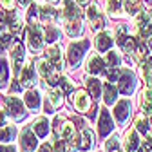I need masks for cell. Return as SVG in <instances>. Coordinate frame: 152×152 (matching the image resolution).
Instances as JSON below:
<instances>
[{
	"mask_svg": "<svg viewBox=\"0 0 152 152\" xmlns=\"http://www.w3.org/2000/svg\"><path fill=\"white\" fill-rule=\"evenodd\" d=\"M118 92H120V91L114 87L110 82L105 83V85H103V103H105L107 107L114 105V103H116V100H118Z\"/></svg>",
	"mask_w": 152,
	"mask_h": 152,
	"instance_id": "obj_24",
	"label": "cell"
},
{
	"mask_svg": "<svg viewBox=\"0 0 152 152\" xmlns=\"http://www.w3.org/2000/svg\"><path fill=\"white\" fill-rule=\"evenodd\" d=\"M36 15H38V7H36V6H31V7H29V24H31V22H38V20H36Z\"/></svg>",
	"mask_w": 152,
	"mask_h": 152,
	"instance_id": "obj_39",
	"label": "cell"
},
{
	"mask_svg": "<svg viewBox=\"0 0 152 152\" xmlns=\"http://www.w3.org/2000/svg\"><path fill=\"white\" fill-rule=\"evenodd\" d=\"M9 26V29H11V33H20L22 31V20H18V18H15V20L11 22V24H7Z\"/></svg>",
	"mask_w": 152,
	"mask_h": 152,
	"instance_id": "obj_37",
	"label": "cell"
},
{
	"mask_svg": "<svg viewBox=\"0 0 152 152\" xmlns=\"http://www.w3.org/2000/svg\"><path fill=\"white\" fill-rule=\"evenodd\" d=\"M0 83H2V80H0Z\"/></svg>",
	"mask_w": 152,
	"mask_h": 152,
	"instance_id": "obj_49",
	"label": "cell"
},
{
	"mask_svg": "<svg viewBox=\"0 0 152 152\" xmlns=\"http://www.w3.org/2000/svg\"><path fill=\"white\" fill-rule=\"evenodd\" d=\"M26 40H27V45L31 47L33 53H38L42 51V45L45 42V36H44V29L38 22H31L26 29Z\"/></svg>",
	"mask_w": 152,
	"mask_h": 152,
	"instance_id": "obj_2",
	"label": "cell"
},
{
	"mask_svg": "<svg viewBox=\"0 0 152 152\" xmlns=\"http://www.w3.org/2000/svg\"><path fill=\"white\" fill-rule=\"evenodd\" d=\"M0 80L2 82L9 80V67H7V62L4 58H0Z\"/></svg>",
	"mask_w": 152,
	"mask_h": 152,
	"instance_id": "obj_34",
	"label": "cell"
},
{
	"mask_svg": "<svg viewBox=\"0 0 152 152\" xmlns=\"http://www.w3.org/2000/svg\"><path fill=\"white\" fill-rule=\"evenodd\" d=\"M114 130V121L110 118V114L105 107L100 109V118H98V134L100 138H107L110 132Z\"/></svg>",
	"mask_w": 152,
	"mask_h": 152,
	"instance_id": "obj_8",
	"label": "cell"
},
{
	"mask_svg": "<svg viewBox=\"0 0 152 152\" xmlns=\"http://www.w3.org/2000/svg\"><path fill=\"white\" fill-rule=\"evenodd\" d=\"M105 152H120V140H118V136H110L105 141Z\"/></svg>",
	"mask_w": 152,
	"mask_h": 152,
	"instance_id": "obj_31",
	"label": "cell"
},
{
	"mask_svg": "<svg viewBox=\"0 0 152 152\" xmlns=\"http://www.w3.org/2000/svg\"><path fill=\"white\" fill-rule=\"evenodd\" d=\"M47 2H51V4H56V2H58V0H47Z\"/></svg>",
	"mask_w": 152,
	"mask_h": 152,
	"instance_id": "obj_47",
	"label": "cell"
},
{
	"mask_svg": "<svg viewBox=\"0 0 152 152\" xmlns=\"http://www.w3.org/2000/svg\"><path fill=\"white\" fill-rule=\"evenodd\" d=\"M85 16H87V20H89L92 31H98V29H102V27L105 26V18H103V15L100 13V9H98L96 4H91V6L87 7Z\"/></svg>",
	"mask_w": 152,
	"mask_h": 152,
	"instance_id": "obj_9",
	"label": "cell"
},
{
	"mask_svg": "<svg viewBox=\"0 0 152 152\" xmlns=\"http://www.w3.org/2000/svg\"><path fill=\"white\" fill-rule=\"evenodd\" d=\"M60 87H62L64 94H71L72 92V83H71V80L65 78V76H62V78H60Z\"/></svg>",
	"mask_w": 152,
	"mask_h": 152,
	"instance_id": "obj_35",
	"label": "cell"
},
{
	"mask_svg": "<svg viewBox=\"0 0 152 152\" xmlns=\"http://www.w3.org/2000/svg\"><path fill=\"white\" fill-rule=\"evenodd\" d=\"M0 2H2L4 9H13V6H15V0H0Z\"/></svg>",
	"mask_w": 152,
	"mask_h": 152,
	"instance_id": "obj_43",
	"label": "cell"
},
{
	"mask_svg": "<svg viewBox=\"0 0 152 152\" xmlns=\"http://www.w3.org/2000/svg\"><path fill=\"white\" fill-rule=\"evenodd\" d=\"M140 105H141V110L145 116H152V83H147L145 91L141 92Z\"/></svg>",
	"mask_w": 152,
	"mask_h": 152,
	"instance_id": "obj_17",
	"label": "cell"
},
{
	"mask_svg": "<svg viewBox=\"0 0 152 152\" xmlns=\"http://www.w3.org/2000/svg\"><path fill=\"white\" fill-rule=\"evenodd\" d=\"M87 72L89 74H92V76H98V74H102V72H105V69H107V64H105V60L102 58L100 54H92L91 58H89V62H87Z\"/></svg>",
	"mask_w": 152,
	"mask_h": 152,
	"instance_id": "obj_15",
	"label": "cell"
},
{
	"mask_svg": "<svg viewBox=\"0 0 152 152\" xmlns=\"http://www.w3.org/2000/svg\"><path fill=\"white\" fill-rule=\"evenodd\" d=\"M89 2V0H76V4H80V6H85Z\"/></svg>",
	"mask_w": 152,
	"mask_h": 152,
	"instance_id": "obj_46",
	"label": "cell"
},
{
	"mask_svg": "<svg viewBox=\"0 0 152 152\" xmlns=\"http://www.w3.org/2000/svg\"><path fill=\"white\" fill-rule=\"evenodd\" d=\"M0 152H16V150H15L13 145H9V143L4 145V143H2V145H0Z\"/></svg>",
	"mask_w": 152,
	"mask_h": 152,
	"instance_id": "obj_42",
	"label": "cell"
},
{
	"mask_svg": "<svg viewBox=\"0 0 152 152\" xmlns=\"http://www.w3.org/2000/svg\"><path fill=\"white\" fill-rule=\"evenodd\" d=\"M120 74H121V71L118 69V67H109V69H105V76H107V82H118L120 80Z\"/></svg>",
	"mask_w": 152,
	"mask_h": 152,
	"instance_id": "obj_32",
	"label": "cell"
},
{
	"mask_svg": "<svg viewBox=\"0 0 152 152\" xmlns=\"http://www.w3.org/2000/svg\"><path fill=\"white\" fill-rule=\"evenodd\" d=\"M64 103V91L51 89L47 92V109H58Z\"/></svg>",
	"mask_w": 152,
	"mask_h": 152,
	"instance_id": "obj_23",
	"label": "cell"
},
{
	"mask_svg": "<svg viewBox=\"0 0 152 152\" xmlns=\"http://www.w3.org/2000/svg\"><path fill=\"white\" fill-rule=\"evenodd\" d=\"M105 64H107V67H118L120 65V56H118V53L109 51L107 53V58H105Z\"/></svg>",
	"mask_w": 152,
	"mask_h": 152,
	"instance_id": "obj_33",
	"label": "cell"
},
{
	"mask_svg": "<svg viewBox=\"0 0 152 152\" xmlns=\"http://www.w3.org/2000/svg\"><path fill=\"white\" fill-rule=\"evenodd\" d=\"M130 112H132V107H130V102L127 98H121L116 102L114 105V118L120 125H123L129 118H130Z\"/></svg>",
	"mask_w": 152,
	"mask_h": 152,
	"instance_id": "obj_10",
	"label": "cell"
},
{
	"mask_svg": "<svg viewBox=\"0 0 152 152\" xmlns=\"http://www.w3.org/2000/svg\"><path fill=\"white\" fill-rule=\"evenodd\" d=\"M36 72L51 85L56 87L60 85V76H58V69H54L47 60H36Z\"/></svg>",
	"mask_w": 152,
	"mask_h": 152,
	"instance_id": "obj_3",
	"label": "cell"
},
{
	"mask_svg": "<svg viewBox=\"0 0 152 152\" xmlns=\"http://www.w3.org/2000/svg\"><path fill=\"white\" fill-rule=\"evenodd\" d=\"M87 91H89V94H91V98L98 100L100 94L103 92V85H102V82H100L98 78H89V80H87Z\"/></svg>",
	"mask_w": 152,
	"mask_h": 152,
	"instance_id": "obj_27",
	"label": "cell"
},
{
	"mask_svg": "<svg viewBox=\"0 0 152 152\" xmlns=\"http://www.w3.org/2000/svg\"><path fill=\"white\" fill-rule=\"evenodd\" d=\"M20 150L22 152H36L38 150V136L33 129H22L20 130Z\"/></svg>",
	"mask_w": 152,
	"mask_h": 152,
	"instance_id": "obj_5",
	"label": "cell"
},
{
	"mask_svg": "<svg viewBox=\"0 0 152 152\" xmlns=\"http://www.w3.org/2000/svg\"><path fill=\"white\" fill-rule=\"evenodd\" d=\"M134 87H136V76H134V72L129 71V69H123L121 74H120V80H118V91L121 94H125V96H129V94H132Z\"/></svg>",
	"mask_w": 152,
	"mask_h": 152,
	"instance_id": "obj_6",
	"label": "cell"
},
{
	"mask_svg": "<svg viewBox=\"0 0 152 152\" xmlns=\"http://www.w3.org/2000/svg\"><path fill=\"white\" fill-rule=\"evenodd\" d=\"M72 107H74V110H78L82 114L87 112V110H91L92 105H91V94H89V91H83V89L74 91V94H72Z\"/></svg>",
	"mask_w": 152,
	"mask_h": 152,
	"instance_id": "obj_7",
	"label": "cell"
},
{
	"mask_svg": "<svg viewBox=\"0 0 152 152\" xmlns=\"http://www.w3.org/2000/svg\"><path fill=\"white\" fill-rule=\"evenodd\" d=\"M27 107H26V103L18 98V96H9L7 98V102H6V110H7V116H11L15 121H22L24 118H26V114H27V110H26Z\"/></svg>",
	"mask_w": 152,
	"mask_h": 152,
	"instance_id": "obj_4",
	"label": "cell"
},
{
	"mask_svg": "<svg viewBox=\"0 0 152 152\" xmlns=\"http://www.w3.org/2000/svg\"><path fill=\"white\" fill-rule=\"evenodd\" d=\"M20 83L24 87H33L36 83V69L34 67L27 65L20 71Z\"/></svg>",
	"mask_w": 152,
	"mask_h": 152,
	"instance_id": "obj_21",
	"label": "cell"
},
{
	"mask_svg": "<svg viewBox=\"0 0 152 152\" xmlns=\"http://www.w3.org/2000/svg\"><path fill=\"white\" fill-rule=\"evenodd\" d=\"M54 152H65L67 150V141L65 140H62V138H58V140H54Z\"/></svg>",
	"mask_w": 152,
	"mask_h": 152,
	"instance_id": "obj_36",
	"label": "cell"
},
{
	"mask_svg": "<svg viewBox=\"0 0 152 152\" xmlns=\"http://www.w3.org/2000/svg\"><path fill=\"white\" fill-rule=\"evenodd\" d=\"M22 87H24L22 83H18V82H13V83L9 85V92H11V94H16V92H20V91H22Z\"/></svg>",
	"mask_w": 152,
	"mask_h": 152,
	"instance_id": "obj_40",
	"label": "cell"
},
{
	"mask_svg": "<svg viewBox=\"0 0 152 152\" xmlns=\"http://www.w3.org/2000/svg\"><path fill=\"white\" fill-rule=\"evenodd\" d=\"M89 45H91L89 40H78V42L69 44V47H67V64H69V67H78L83 62Z\"/></svg>",
	"mask_w": 152,
	"mask_h": 152,
	"instance_id": "obj_1",
	"label": "cell"
},
{
	"mask_svg": "<svg viewBox=\"0 0 152 152\" xmlns=\"http://www.w3.org/2000/svg\"><path fill=\"white\" fill-rule=\"evenodd\" d=\"M16 127L15 125H2L0 127V143H4V145H7V143H11L15 138H16Z\"/></svg>",
	"mask_w": 152,
	"mask_h": 152,
	"instance_id": "obj_26",
	"label": "cell"
},
{
	"mask_svg": "<svg viewBox=\"0 0 152 152\" xmlns=\"http://www.w3.org/2000/svg\"><path fill=\"white\" fill-rule=\"evenodd\" d=\"M114 40H116V38L112 36V33H110V31H102V33H98V34H96L94 45H96V49H98L100 53H107V51H110V47H112Z\"/></svg>",
	"mask_w": 152,
	"mask_h": 152,
	"instance_id": "obj_12",
	"label": "cell"
},
{
	"mask_svg": "<svg viewBox=\"0 0 152 152\" xmlns=\"http://www.w3.org/2000/svg\"><path fill=\"white\" fill-rule=\"evenodd\" d=\"M0 42H2L4 45H11V42H13V34H11V33H2V34H0Z\"/></svg>",
	"mask_w": 152,
	"mask_h": 152,
	"instance_id": "obj_38",
	"label": "cell"
},
{
	"mask_svg": "<svg viewBox=\"0 0 152 152\" xmlns=\"http://www.w3.org/2000/svg\"><path fill=\"white\" fill-rule=\"evenodd\" d=\"M16 4L22 6V7H29L31 6V0H16Z\"/></svg>",
	"mask_w": 152,
	"mask_h": 152,
	"instance_id": "obj_44",
	"label": "cell"
},
{
	"mask_svg": "<svg viewBox=\"0 0 152 152\" xmlns=\"http://www.w3.org/2000/svg\"><path fill=\"white\" fill-rule=\"evenodd\" d=\"M148 45H150V51H152V38H150V42H148Z\"/></svg>",
	"mask_w": 152,
	"mask_h": 152,
	"instance_id": "obj_48",
	"label": "cell"
},
{
	"mask_svg": "<svg viewBox=\"0 0 152 152\" xmlns=\"http://www.w3.org/2000/svg\"><path fill=\"white\" fill-rule=\"evenodd\" d=\"M38 16H40L42 24H53L54 18L58 16V11L53 6H42V7H38Z\"/></svg>",
	"mask_w": 152,
	"mask_h": 152,
	"instance_id": "obj_22",
	"label": "cell"
},
{
	"mask_svg": "<svg viewBox=\"0 0 152 152\" xmlns=\"http://www.w3.org/2000/svg\"><path fill=\"white\" fill-rule=\"evenodd\" d=\"M24 103H26V107L29 110H38V109H40V105H42V96L38 94V91L29 89L24 94Z\"/></svg>",
	"mask_w": 152,
	"mask_h": 152,
	"instance_id": "obj_18",
	"label": "cell"
},
{
	"mask_svg": "<svg viewBox=\"0 0 152 152\" xmlns=\"http://www.w3.org/2000/svg\"><path fill=\"white\" fill-rule=\"evenodd\" d=\"M33 130H34V134L38 138H47L49 136V132H51V123L45 116L42 118H36L34 123H33Z\"/></svg>",
	"mask_w": 152,
	"mask_h": 152,
	"instance_id": "obj_19",
	"label": "cell"
},
{
	"mask_svg": "<svg viewBox=\"0 0 152 152\" xmlns=\"http://www.w3.org/2000/svg\"><path fill=\"white\" fill-rule=\"evenodd\" d=\"M0 125H6V112L0 110Z\"/></svg>",
	"mask_w": 152,
	"mask_h": 152,
	"instance_id": "obj_45",
	"label": "cell"
},
{
	"mask_svg": "<svg viewBox=\"0 0 152 152\" xmlns=\"http://www.w3.org/2000/svg\"><path fill=\"white\" fill-rule=\"evenodd\" d=\"M44 36H45V42L53 44V42H56V40L60 38V31H58V27H56V26L47 24L45 29H44Z\"/></svg>",
	"mask_w": 152,
	"mask_h": 152,
	"instance_id": "obj_28",
	"label": "cell"
},
{
	"mask_svg": "<svg viewBox=\"0 0 152 152\" xmlns=\"http://www.w3.org/2000/svg\"><path fill=\"white\" fill-rule=\"evenodd\" d=\"M11 58H13V69H15V72H20L22 64L26 60V51H24V45L20 42H15L11 45Z\"/></svg>",
	"mask_w": 152,
	"mask_h": 152,
	"instance_id": "obj_13",
	"label": "cell"
},
{
	"mask_svg": "<svg viewBox=\"0 0 152 152\" xmlns=\"http://www.w3.org/2000/svg\"><path fill=\"white\" fill-rule=\"evenodd\" d=\"M62 16H64V20H72V18H80L82 16V11H80V7L76 6L74 2L65 0V7L62 11Z\"/></svg>",
	"mask_w": 152,
	"mask_h": 152,
	"instance_id": "obj_25",
	"label": "cell"
},
{
	"mask_svg": "<svg viewBox=\"0 0 152 152\" xmlns=\"http://www.w3.org/2000/svg\"><path fill=\"white\" fill-rule=\"evenodd\" d=\"M76 147H78L82 152H89L94 147V132L87 127H83L78 134V140H76Z\"/></svg>",
	"mask_w": 152,
	"mask_h": 152,
	"instance_id": "obj_11",
	"label": "cell"
},
{
	"mask_svg": "<svg viewBox=\"0 0 152 152\" xmlns=\"http://www.w3.org/2000/svg\"><path fill=\"white\" fill-rule=\"evenodd\" d=\"M36 152H54V148L49 145V143H44L42 147H38V150Z\"/></svg>",
	"mask_w": 152,
	"mask_h": 152,
	"instance_id": "obj_41",
	"label": "cell"
},
{
	"mask_svg": "<svg viewBox=\"0 0 152 152\" xmlns=\"http://www.w3.org/2000/svg\"><path fill=\"white\" fill-rule=\"evenodd\" d=\"M107 11L112 16H120V13H121V0H107Z\"/></svg>",
	"mask_w": 152,
	"mask_h": 152,
	"instance_id": "obj_29",
	"label": "cell"
},
{
	"mask_svg": "<svg viewBox=\"0 0 152 152\" xmlns=\"http://www.w3.org/2000/svg\"><path fill=\"white\" fill-rule=\"evenodd\" d=\"M141 143H140V136H138V130L136 129H129L125 132V140H123V148L125 152H136L140 150Z\"/></svg>",
	"mask_w": 152,
	"mask_h": 152,
	"instance_id": "obj_14",
	"label": "cell"
},
{
	"mask_svg": "<svg viewBox=\"0 0 152 152\" xmlns=\"http://www.w3.org/2000/svg\"><path fill=\"white\" fill-rule=\"evenodd\" d=\"M134 129L138 132H143V134H147V132H148V120L143 116V114L134 120Z\"/></svg>",
	"mask_w": 152,
	"mask_h": 152,
	"instance_id": "obj_30",
	"label": "cell"
},
{
	"mask_svg": "<svg viewBox=\"0 0 152 152\" xmlns=\"http://www.w3.org/2000/svg\"><path fill=\"white\" fill-rule=\"evenodd\" d=\"M45 60L54 67V69H62V51H60V47L58 45H51V47H47V51H45Z\"/></svg>",
	"mask_w": 152,
	"mask_h": 152,
	"instance_id": "obj_16",
	"label": "cell"
},
{
	"mask_svg": "<svg viewBox=\"0 0 152 152\" xmlns=\"http://www.w3.org/2000/svg\"><path fill=\"white\" fill-rule=\"evenodd\" d=\"M64 27H65V33H67L71 38L80 36V34H82V31H83L82 18H72V20H64Z\"/></svg>",
	"mask_w": 152,
	"mask_h": 152,
	"instance_id": "obj_20",
	"label": "cell"
}]
</instances>
